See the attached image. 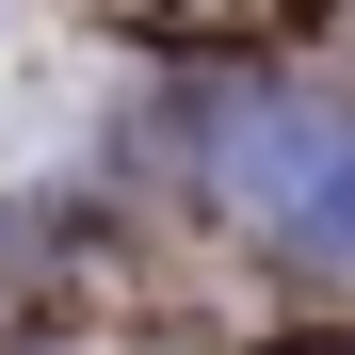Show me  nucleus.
Segmentation results:
<instances>
[{
	"instance_id": "f257e3e1",
	"label": "nucleus",
	"mask_w": 355,
	"mask_h": 355,
	"mask_svg": "<svg viewBox=\"0 0 355 355\" xmlns=\"http://www.w3.org/2000/svg\"><path fill=\"white\" fill-rule=\"evenodd\" d=\"M226 194H243L275 243H355V113H243L226 130Z\"/></svg>"
},
{
	"instance_id": "f03ea898",
	"label": "nucleus",
	"mask_w": 355,
	"mask_h": 355,
	"mask_svg": "<svg viewBox=\"0 0 355 355\" xmlns=\"http://www.w3.org/2000/svg\"><path fill=\"white\" fill-rule=\"evenodd\" d=\"M162 17H194V33H226V17H243V0H162Z\"/></svg>"
}]
</instances>
